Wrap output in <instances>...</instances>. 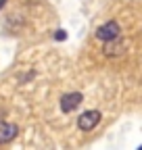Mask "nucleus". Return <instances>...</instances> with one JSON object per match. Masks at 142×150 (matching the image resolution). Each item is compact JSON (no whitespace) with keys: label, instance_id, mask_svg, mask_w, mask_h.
Here are the masks:
<instances>
[{"label":"nucleus","instance_id":"obj_3","mask_svg":"<svg viewBox=\"0 0 142 150\" xmlns=\"http://www.w3.org/2000/svg\"><path fill=\"white\" fill-rule=\"evenodd\" d=\"M82 100H84V96L80 92H69V94H65L61 98V110L63 112H73L82 104Z\"/></svg>","mask_w":142,"mask_h":150},{"label":"nucleus","instance_id":"obj_6","mask_svg":"<svg viewBox=\"0 0 142 150\" xmlns=\"http://www.w3.org/2000/svg\"><path fill=\"white\" fill-rule=\"evenodd\" d=\"M55 40H59V42L67 40V31H65V29H59V31L55 33Z\"/></svg>","mask_w":142,"mask_h":150},{"label":"nucleus","instance_id":"obj_5","mask_svg":"<svg viewBox=\"0 0 142 150\" xmlns=\"http://www.w3.org/2000/svg\"><path fill=\"white\" fill-rule=\"evenodd\" d=\"M117 40H119V38H117ZM117 40L104 42V44H107V46H104V54H107V56H119V54L123 52V46L117 44Z\"/></svg>","mask_w":142,"mask_h":150},{"label":"nucleus","instance_id":"obj_1","mask_svg":"<svg viewBox=\"0 0 142 150\" xmlns=\"http://www.w3.org/2000/svg\"><path fill=\"white\" fill-rule=\"evenodd\" d=\"M121 35V27L117 21H107L104 25H100L96 29V38L100 42H111V40H117Z\"/></svg>","mask_w":142,"mask_h":150},{"label":"nucleus","instance_id":"obj_7","mask_svg":"<svg viewBox=\"0 0 142 150\" xmlns=\"http://www.w3.org/2000/svg\"><path fill=\"white\" fill-rule=\"evenodd\" d=\"M4 4H6V0H0V8H2Z\"/></svg>","mask_w":142,"mask_h":150},{"label":"nucleus","instance_id":"obj_4","mask_svg":"<svg viewBox=\"0 0 142 150\" xmlns=\"http://www.w3.org/2000/svg\"><path fill=\"white\" fill-rule=\"evenodd\" d=\"M19 134V127L15 123H0V144H9L17 138Z\"/></svg>","mask_w":142,"mask_h":150},{"label":"nucleus","instance_id":"obj_2","mask_svg":"<svg viewBox=\"0 0 142 150\" xmlns=\"http://www.w3.org/2000/svg\"><path fill=\"white\" fill-rule=\"evenodd\" d=\"M100 112L98 110H86V112H82V115L77 117V127L82 129V131H92L98 123H100Z\"/></svg>","mask_w":142,"mask_h":150}]
</instances>
